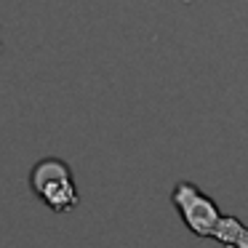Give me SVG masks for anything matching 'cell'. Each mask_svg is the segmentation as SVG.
Masks as SVG:
<instances>
[{
  "instance_id": "cell-1",
  "label": "cell",
  "mask_w": 248,
  "mask_h": 248,
  "mask_svg": "<svg viewBox=\"0 0 248 248\" xmlns=\"http://www.w3.org/2000/svg\"><path fill=\"white\" fill-rule=\"evenodd\" d=\"M30 189L43 205H48L54 214H67V211L80 205L72 168L62 157H43L30 171Z\"/></svg>"
},
{
  "instance_id": "cell-2",
  "label": "cell",
  "mask_w": 248,
  "mask_h": 248,
  "mask_svg": "<svg viewBox=\"0 0 248 248\" xmlns=\"http://www.w3.org/2000/svg\"><path fill=\"white\" fill-rule=\"evenodd\" d=\"M173 203H176L179 211H182L184 221H187V227L195 232V235L216 237L224 216L216 211V205L211 203L200 189H195L192 184H187V182L176 184V189H173Z\"/></svg>"
},
{
  "instance_id": "cell-3",
  "label": "cell",
  "mask_w": 248,
  "mask_h": 248,
  "mask_svg": "<svg viewBox=\"0 0 248 248\" xmlns=\"http://www.w3.org/2000/svg\"><path fill=\"white\" fill-rule=\"evenodd\" d=\"M0 51H3V43H0Z\"/></svg>"
},
{
  "instance_id": "cell-4",
  "label": "cell",
  "mask_w": 248,
  "mask_h": 248,
  "mask_svg": "<svg viewBox=\"0 0 248 248\" xmlns=\"http://www.w3.org/2000/svg\"><path fill=\"white\" fill-rule=\"evenodd\" d=\"M227 248H232V246H227Z\"/></svg>"
}]
</instances>
